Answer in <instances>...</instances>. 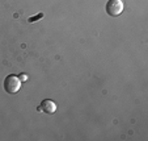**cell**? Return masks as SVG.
Instances as JSON below:
<instances>
[{
    "instance_id": "6da1fadb",
    "label": "cell",
    "mask_w": 148,
    "mask_h": 141,
    "mask_svg": "<svg viewBox=\"0 0 148 141\" xmlns=\"http://www.w3.org/2000/svg\"><path fill=\"white\" fill-rule=\"evenodd\" d=\"M20 88H21V79L18 76L13 75V74H9L5 76L4 79V90L8 94L13 95V94L18 92Z\"/></svg>"
},
{
    "instance_id": "7a4b0ae2",
    "label": "cell",
    "mask_w": 148,
    "mask_h": 141,
    "mask_svg": "<svg viewBox=\"0 0 148 141\" xmlns=\"http://www.w3.org/2000/svg\"><path fill=\"white\" fill-rule=\"evenodd\" d=\"M125 8V4H123L122 0H108L105 9H106V13L112 17H117L119 16L123 12Z\"/></svg>"
},
{
    "instance_id": "3957f363",
    "label": "cell",
    "mask_w": 148,
    "mask_h": 141,
    "mask_svg": "<svg viewBox=\"0 0 148 141\" xmlns=\"http://www.w3.org/2000/svg\"><path fill=\"white\" fill-rule=\"evenodd\" d=\"M38 110L43 111V112L49 113V115H53V113L56 111V103L53 102V100H50V99H45V100H42L41 107H39Z\"/></svg>"
}]
</instances>
